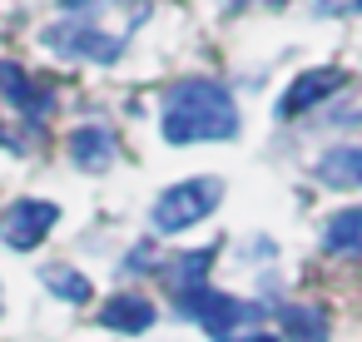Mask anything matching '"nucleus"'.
<instances>
[{"label":"nucleus","instance_id":"nucleus-1","mask_svg":"<svg viewBox=\"0 0 362 342\" xmlns=\"http://www.w3.org/2000/svg\"><path fill=\"white\" fill-rule=\"evenodd\" d=\"M159 134L169 144H218L238 134V105L223 80L189 75L174 80L159 100Z\"/></svg>","mask_w":362,"mask_h":342},{"label":"nucleus","instance_id":"nucleus-2","mask_svg":"<svg viewBox=\"0 0 362 342\" xmlns=\"http://www.w3.org/2000/svg\"><path fill=\"white\" fill-rule=\"evenodd\" d=\"M218 199H223V184H218V179H184V184H174V189H164V194L154 199L149 228L164 233V238H174V233L204 223V218L218 208Z\"/></svg>","mask_w":362,"mask_h":342},{"label":"nucleus","instance_id":"nucleus-3","mask_svg":"<svg viewBox=\"0 0 362 342\" xmlns=\"http://www.w3.org/2000/svg\"><path fill=\"white\" fill-rule=\"evenodd\" d=\"M40 45L60 60H90V65H115L124 55V40H115L110 30H100V20H85V16H65L45 25Z\"/></svg>","mask_w":362,"mask_h":342},{"label":"nucleus","instance_id":"nucleus-4","mask_svg":"<svg viewBox=\"0 0 362 342\" xmlns=\"http://www.w3.org/2000/svg\"><path fill=\"white\" fill-rule=\"evenodd\" d=\"M174 307H179V317L199 322V327L214 332V337H228L233 327L263 317L258 302H238L233 293H218V288H209V283H204V288H189V293H174Z\"/></svg>","mask_w":362,"mask_h":342},{"label":"nucleus","instance_id":"nucleus-5","mask_svg":"<svg viewBox=\"0 0 362 342\" xmlns=\"http://www.w3.org/2000/svg\"><path fill=\"white\" fill-rule=\"evenodd\" d=\"M60 223V204L55 199H16L0 213V243L16 248V253H30L50 238V228Z\"/></svg>","mask_w":362,"mask_h":342},{"label":"nucleus","instance_id":"nucleus-6","mask_svg":"<svg viewBox=\"0 0 362 342\" xmlns=\"http://www.w3.org/2000/svg\"><path fill=\"white\" fill-rule=\"evenodd\" d=\"M342 90V70H303L293 85H288V95L278 100V119H303V114H313L327 95H337Z\"/></svg>","mask_w":362,"mask_h":342},{"label":"nucleus","instance_id":"nucleus-7","mask_svg":"<svg viewBox=\"0 0 362 342\" xmlns=\"http://www.w3.org/2000/svg\"><path fill=\"white\" fill-rule=\"evenodd\" d=\"M70 159H75V169H85V174H105L115 159H119V134L110 129V124H80V129H70Z\"/></svg>","mask_w":362,"mask_h":342},{"label":"nucleus","instance_id":"nucleus-8","mask_svg":"<svg viewBox=\"0 0 362 342\" xmlns=\"http://www.w3.org/2000/svg\"><path fill=\"white\" fill-rule=\"evenodd\" d=\"M154 317H159V307L144 297V293H115L105 307H100V327H110V332H149L154 327Z\"/></svg>","mask_w":362,"mask_h":342},{"label":"nucleus","instance_id":"nucleus-9","mask_svg":"<svg viewBox=\"0 0 362 342\" xmlns=\"http://www.w3.org/2000/svg\"><path fill=\"white\" fill-rule=\"evenodd\" d=\"M313 179L322 189H362V144H337V149H322L317 164H313Z\"/></svg>","mask_w":362,"mask_h":342},{"label":"nucleus","instance_id":"nucleus-10","mask_svg":"<svg viewBox=\"0 0 362 342\" xmlns=\"http://www.w3.org/2000/svg\"><path fill=\"white\" fill-rule=\"evenodd\" d=\"M273 317H278V332L288 342H327V332H332V322L317 302H278Z\"/></svg>","mask_w":362,"mask_h":342},{"label":"nucleus","instance_id":"nucleus-11","mask_svg":"<svg viewBox=\"0 0 362 342\" xmlns=\"http://www.w3.org/2000/svg\"><path fill=\"white\" fill-rule=\"evenodd\" d=\"M322 253L362 263V204H347L322 223Z\"/></svg>","mask_w":362,"mask_h":342},{"label":"nucleus","instance_id":"nucleus-12","mask_svg":"<svg viewBox=\"0 0 362 342\" xmlns=\"http://www.w3.org/2000/svg\"><path fill=\"white\" fill-rule=\"evenodd\" d=\"M214 258H218V243H209V248H189V253H174L169 263H159V278L169 283V293L204 288V278H209Z\"/></svg>","mask_w":362,"mask_h":342},{"label":"nucleus","instance_id":"nucleus-13","mask_svg":"<svg viewBox=\"0 0 362 342\" xmlns=\"http://www.w3.org/2000/svg\"><path fill=\"white\" fill-rule=\"evenodd\" d=\"M40 283H45V293H55V297H65V302H90V297H95L90 278H85L80 268H70V263L40 268Z\"/></svg>","mask_w":362,"mask_h":342},{"label":"nucleus","instance_id":"nucleus-14","mask_svg":"<svg viewBox=\"0 0 362 342\" xmlns=\"http://www.w3.org/2000/svg\"><path fill=\"white\" fill-rule=\"evenodd\" d=\"M144 268H154V238H144V243L124 258V273H144Z\"/></svg>","mask_w":362,"mask_h":342},{"label":"nucleus","instance_id":"nucleus-15","mask_svg":"<svg viewBox=\"0 0 362 342\" xmlns=\"http://www.w3.org/2000/svg\"><path fill=\"white\" fill-rule=\"evenodd\" d=\"M342 16H362V0H347V6H342Z\"/></svg>","mask_w":362,"mask_h":342},{"label":"nucleus","instance_id":"nucleus-16","mask_svg":"<svg viewBox=\"0 0 362 342\" xmlns=\"http://www.w3.org/2000/svg\"><path fill=\"white\" fill-rule=\"evenodd\" d=\"M0 144H11V149H21V144L11 139V129H6V124H0Z\"/></svg>","mask_w":362,"mask_h":342},{"label":"nucleus","instance_id":"nucleus-17","mask_svg":"<svg viewBox=\"0 0 362 342\" xmlns=\"http://www.w3.org/2000/svg\"><path fill=\"white\" fill-rule=\"evenodd\" d=\"M238 6H248V0H228V11H238Z\"/></svg>","mask_w":362,"mask_h":342}]
</instances>
